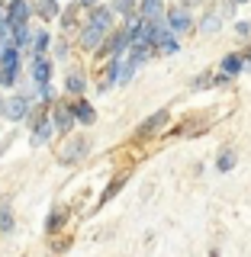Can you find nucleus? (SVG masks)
<instances>
[{"instance_id": "obj_15", "label": "nucleus", "mask_w": 251, "mask_h": 257, "mask_svg": "<svg viewBox=\"0 0 251 257\" xmlns=\"http://www.w3.org/2000/svg\"><path fill=\"white\" fill-rule=\"evenodd\" d=\"M10 228H13V215L7 206H0V231H10Z\"/></svg>"}, {"instance_id": "obj_13", "label": "nucleus", "mask_w": 251, "mask_h": 257, "mask_svg": "<svg viewBox=\"0 0 251 257\" xmlns=\"http://www.w3.org/2000/svg\"><path fill=\"white\" fill-rule=\"evenodd\" d=\"M113 13H119V16H135V0H113Z\"/></svg>"}, {"instance_id": "obj_9", "label": "nucleus", "mask_w": 251, "mask_h": 257, "mask_svg": "<svg viewBox=\"0 0 251 257\" xmlns=\"http://www.w3.org/2000/svg\"><path fill=\"white\" fill-rule=\"evenodd\" d=\"M139 13L145 20H164V10H161V0H142Z\"/></svg>"}, {"instance_id": "obj_17", "label": "nucleus", "mask_w": 251, "mask_h": 257, "mask_svg": "<svg viewBox=\"0 0 251 257\" xmlns=\"http://www.w3.org/2000/svg\"><path fill=\"white\" fill-rule=\"evenodd\" d=\"M68 90L71 93H80V90H84V77H80V74H71L68 77Z\"/></svg>"}, {"instance_id": "obj_22", "label": "nucleus", "mask_w": 251, "mask_h": 257, "mask_svg": "<svg viewBox=\"0 0 251 257\" xmlns=\"http://www.w3.org/2000/svg\"><path fill=\"white\" fill-rule=\"evenodd\" d=\"M80 4H84V7H97V4H100V0H80Z\"/></svg>"}, {"instance_id": "obj_21", "label": "nucleus", "mask_w": 251, "mask_h": 257, "mask_svg": "<svg viewBox=\"0 0 251 257\" xmlns=\"http://www.w3.org/2000/svg\"><path fill=\"white\" fill-rule=\"evenodd\" d=\"M235 29H238V36H245V39L251 36V23H238V26H235Z\"/></svg>"}, {"instance_id": "obj_5", "label": "nucleus", "mask_w": 251, "mask_h": 257, "mask_svg": "<svg viewBox=\"0 0 251 257\" xmlns=\"http://www.w3.org/2000/svg\"><path fill=\"white\" fill-rule=\"evenodd\" d=\"M7 13H10L13 23H26L29 20V4L26 0H10V4H7Z\"/></svg>"}, {"instance_id": "obj_2", "label": "nucleus", "mask_w": 251, "mask_h": 257, "mask_svg": "<svg viewBox=\"0 0 251 257\" xmlns=\"http://www.w3.org/2000/svg\"><path fill=\"white\" fill-rule=\"evenodd\" d=\"M168 23H171L174 32H187V29H190V13H187V7H171V10H168Z\"/></svg>"}, {"instance_id": "obj_3", "label": "nucleus", "mask_w": 251, "mask_h": 257, "mask_svg": "<svg viewBox=\"0 0 251 257\" xmlns=\"http://www.w3.org/2000/svg\"><path fill=\"white\" fill-rule=\"evenodd\" d=\"M74 109L71 106H58L55 109V128H58V132H71V125H74Z\"/></svg>"}, {"instance_id": "obj_10", "label": "nucleus", "mask_w": 251, "mask_h": 257, "mask_svg": "<svg viewBox=\"0 0 251 257\" xmlns=\"http://www.w3.org/2000/svg\"><path fill=\"white\" fill-rule=\"evenodd\" d=\"M164 122H168V112L161 109V112H155V116H148V119H145V122L139 125V132H142V135H148V132H155V128H161Z\"/></svg>"}, {"instance_id": "obj_12", "label": "nucleus", "mask_w": 251, "mask_h": 257, "mask_svg": "<svg viewBox=\"0 0 251 257\" xmlns=\"http://www.w3.org/2000/svg\"><path fill=\"white\" fill-rule=\"evenodd\" d=\"M52 132H55V119H52V122H42V125L36 128V135H32V148H39L42 142H48V139H52Z\"/></svg>"}, {"instance_id": "obj_16", "label": "nucleus", "mask_w": 251, "mask_h": 257, "mask_svg": "<svg viewBox=\"0 0 251 257\" xmlns=\"http://www.w3.org/2000/svg\"><path fill=\"white\" fill-rule=\"evenodd\" d=\"M200 29H203V32H206V36H213V32H216V29H219V16H206V20H203V23H200Z\"/></svg>"}, {"instance_id": "obj_23", "label": "nucleus", "mask_w": 251, "mask_h": 257, "mask_svg": "<svg viewBox=\"0 0 251 257\" xmlns=\"http://www.w3.org/2000/svg\"><path fill=\"white\" fill-rule=\"evenodd\" d=\"M232 4H248V0H232Z\"/></svg>"}, {"instance_id": "obj_20", "label": "nucleus", "mask_w": 251, "mask_h": 257, "mask_svg": "<svg viewBox=\"0 0 251 257\" xmlns=\"http://www.w3.org/2000/svg\"><path fill=\"white\" fill-rule=\"evenodd\" d=\"M48 45V32H36V55H42Z\"/></svg>"}, {"instance_id": "obj_6", "label": "nucleus", "mask_w": 251, "mask_h": 257, "mask_svg": "<svg viewBox=\"0 0 251 257\" xmlns=\"http://www.w3.org/2000/svg\"><path fill=\"white\" fill-rule=\"evenodd\" d=\"M26 109H29V103L23 100V96H13V100L4 103V112H7L10 119H23V116H26Z\"/></svg>"}, {"instance_id": "obj_8", "label": "nucleus", "mask_w": 251, "mask_h": 257, "mask_svg": "<svg viewBox=\"0 0 251 257\" xmlns=\"http://www.w3.org/2000/svg\"><path fill=\"white\" fill-rule=\"evenodd\" d=\"M222 71L229 77L241 74V71H245V58H241V55H225V58H222Z\"/></svg>"}, {"instance_id": "obj_4", "label": "nucleus", "mask_w": 251, "mask_h": 257, "mask_svg": "<svg viewBox=\"0 0 251 257\" xmlns=\"http://www.w3.org/2000/svg\"><path fill=\"white\" fill-rule=\"evenodd\" d=\"M91 23H97L103 32H110V29H113V10H110V7H94Z\"/></svg>"}, {"instance_id": "obj_18", "label": "nucleus", "mask_w": 251, "mask_h": 257, "mask_svg": "<svg viewBox=\"0 0 251 257\" xmlns=\"http://www.w3.org/2000/svg\"><path fill=\"white\" fill-rule=\"evenodd\" d=\"M158 48H161V52H164V55H177V48H181V45H177V39L171 36V39H164V42H161Z\"/></svg>"}, {"instance_id": "obj_14", "label": "nucleus", "mask_w": 251, "mask_h": 257, "mask_svg": "<svg viewBox=\"0 0 251 257\" xmlns=\"http://www.w3.org/2000/svg\"><path fill=\"white\" fill-rule=\"evenodd\" d=\"M216 167H219V171H232V167H235V155H232V151H222L219 161H216Z\"/></svg>"}, {"instance_id": "obj_7", "label": "nucleus", "mask_w": 251, "mask_h": 257, "mask_svg": "<svg viewBox=\"0 0 251 257\" xmlns=\"http://www.w3.org/2000/svg\"><path fill=\"white\" fill-rule=\"evenodd\" d=\"M103 36H107V32H103L100 26H97V23H91V26L84 29V36H80V42H84V48H97Z\"/></svg>"}, {"instance_id": "obj_1", "label": "nucleus", "mask_w": 251, "mask_h": 257, "mask_svg": "<svg viewBox=\"0 0 251 257\" xmlns=\"http://www.w3.org/2000/svg\"><path fill=\"white\" fill-rule=\"evenodd\" d=\"M48 77H52V64H48V58L36 55V58H32V84H36V87H45Z\"/></svg>"}, {"instance_id": "obj_11", "label": "nucleus", "mask_w": 251, "mask_h": 257, "mask_svg": "<svg viewBox=\"0 0 251 257\" xmlns=\"http://www.w3.org/2000/svg\"><path fill=\"white\" fill-rule=\"evenodd\" d=\"M71 109H74V116H77V122H87V125H91L94 122V109H91V103H87V100H77L74 103V106H71Z\"/></svg>"}, {"instance_id": "obj_19", "label": "nucleus", "mask_w": 251, "mask_h": 257, "mask_svg": "<svg viewBox=\"0 0 251 257\" xmlns=\"http://www.w3.org/2000/svg\"><path fill=\"white\" fill-rule=\"evenodd\" d=\"M39 13H42V16H48V20H52V16L58 13V7H55V0H42V7H39Z\"/></svg>"}]
</instances>
